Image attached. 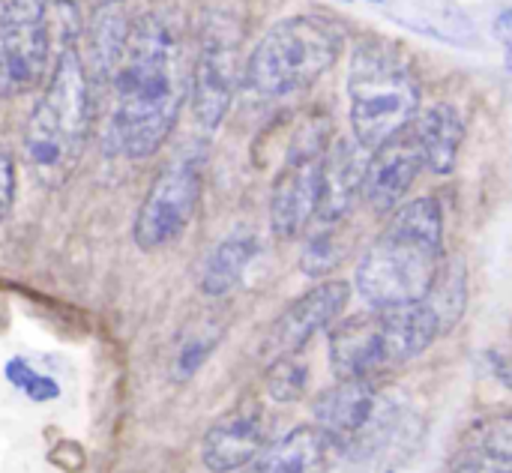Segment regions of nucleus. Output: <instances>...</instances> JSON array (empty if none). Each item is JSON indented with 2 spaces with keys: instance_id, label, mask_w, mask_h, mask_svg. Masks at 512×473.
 I'll use <instances>...</instances> for the list:
<instances>
[{
  "instance_id": "obj_2",
  "label": "nucleus",
  "mask_w": 512,
  "mask_h": 473,
  "mask_svg": "<svg viewBox=\"0 0 512 473\" xmlns=\"http://www.w3.org/2000/svg\"><path fill=\"white\" fill-rule=\"evenodd\" d=\"M444 267V210L423 195L390 213L381 237L357 264L354 285L372 309L426 300Z\"/></svg>"
},
{
  "instance_id": "obj_22",
  "label": "nucleus",
  "mask_w": 512,
  "mask_h": 473,
  "mask_svg": "<svg viewBox=\"0 0 512 473\" xmlns=\"http://www.w3.org/2000/svg\"><path fill=\"white\" fill-rule=\"evenodd\" d=\"M6 378H9L12 387H18V390H21L30 402H36V405L51 402V399L60 396V384H57L54 378H48V375L33 372V366H30L24 357H12V360L6 363Z\"/></svg>"
},
{
  "instance_id": "obj_11",
  "label": "nucleus",
  "mask_w": 512,
  "mask_h": 473,
  "mask_svg": "<svg viewBox=\"0 0 512 473\" xmlns=\"http://www.w3.org/2000/svg\"><path fill=\"white\" fill-rule=\"evenodd\" d=\"M201 198V162L192 156H180L162 168L144 195L135 216V243L144 252H156L180 240L189 228Z\"/></svg>"
},
{
  "instance_id": "obj_15",
  "label": "nucleus",
  "mask_w": 512,
  "mask_h": 473,
  "mask_svg": "<svg viewBox=\"0 0 512 473\" xmlns=\"http://www.w3.org/2000/svg\"><path fill=\"white\" fill-rule=\"evenodd\" d=\"M369 153L354 138H339L327 147L321 168V198L315 219L321 225H342L363 192Z\"/></svg>"
},
{
  "instance_id": "obj_25",
  "label": "nucleus",
  "mask_w": 512,
  "mask_h": 473,
  "mask_svg": "<svg viewBox=\"0 0 512 473\" xmlns=\"http://www.w3.org/2000/svg\"><path fill=\"white\" fill-rule=\"evenodd\" d=\"M453 473H512V462L507 459H471L465 465H459Z\"/></svg>"
},
{
  "instance_id": "obj_23",
  "label": "nucleus",
  "mask_w": 512,
  "mask_h": 473,
  "mask_svg": "<svg viewBox=\"0 0 512 473\" xmlns=\"http://www.w3.org/2000/svg\"><path fill=\"white\" fill-rule=\"evenodd\" d=\"M15 204V159L9 156V150L0 147V222L9 216Z\"/></svg>"
},
{
  "instance_id": "obj_27",
  "label": "nucleus",
  "mask_w": 512,
  "mask_h": 473,
  "mask_svg": "<svg viewBox=\"0 0 512 473\" xmlns=\"http://www.w3.org/2000/svg\"><path fill=\"white\" fill-rule=\"evenodd\" d=\"M240 473H276V471H273V468H270V465H267V462H264V459L258 456V459L252 462V465H246V468H243Z\"/></svg>"
},
{
  "instance_id": "obj_13",
  "label": "nucleus",
  "mask_w": 512,
  "mask_h": 473,
  "mask_svg": "<svg viewBox=\"0 0 512 473\" xmlns=\"http://www.w3.org/2000/svg\"><path fill=\"white\" fill-rule=\"evenodd\" d=\"M267 447V420L258 405H237L222 414L201 441V462L210 473L243 471Z\"/></svg>"
},
{
  "instance_id": "obj_10",
  "label": "nucleus",
  "mask_w": 512,
  "mask_h": 473,
  "mask_svg": "<svg viewBox=\"0 0 512 473\" xmlns=\"http://www.w3.org/2000/svg\"><path fill=\"white\" fill-rule=\"evenodd\" d=\"M51 33L39 0H3L0 6V99L24 96L48 78Z\"/></svg>"
},
{
  "instance_id": "obj_3",
  "label": "nucleus",
  "mask_w": 512,
  "mask_h": 473,
  "mask_svg": "<svg viewBox=\"0 0 512 473\" xmlns=\"http://www.w3.org/2000/svg\"><path fill=\"white\" fill-rule=\"evenodd\" d=\"M348 114L351 138L375 153L390 138H396L420 114V75L396 39L363 36L351 48L348 60Z\"/></svg>"
},
{
  "instance_id": "obj_19",
  "label": "nucleus",
  "mask_w": 512,
  "mask_h": 473,
  "mask_svg": "<svg viewBox=\"0 0 512 473\" xmlns=\"http://www.w3.org/2000/svg\"><path fill=\"white\" fill-rule=\"evenodd\" d=\"M264 387H267V396L273 402H285V405L297 402V399H303V393L309 387V366L297 354L270 360L267 375H264Z\"/></svg>"
},
{
  "instance_id": "obj_8",
  "label": "nucleus",
  "mask_w": 512,
  "mask_h": 473,
  "mask_svg": "<svg viewBox=\"0 0 512 473\" xmlns=\"http://www.w3.org/2000/svg\"><path fill=\"white\" fill-rule=\"evenodd\" d=\"M243 33L228 12H210L201 24L198 51L189 72V105L192 117L204 132H216L231 111L237 93V51Z\"/></svg>"
},
{
  "instance_id": "obj_24",
  "label": "nucleus",
  "mask_w": 512,
  "mask_h": 473,
  "mask_svg": "<svg viewBox=\"0 0 512 473\" xmlns=\"http://www.w3.org/2000/svg\"><path fill=\"white\" fill-rule=\"evenodd\" d=\"M495 39L504 45V69L512 75V6L498 12L495 18Z\"/></svg>"
},
{
  "instance_id": "obj_29",
  "label": "nucleus",
  "mask_w": 512,
  "mask_h": 473,
  "mask_svg": "<svg viewBox=\"0 0 512 473\" xmlns=\"http://www.w3.org/2000/svg\"><path fill=\"white\" fill-rule=\"evenodd\" d=\"M0 6H3V0H0Z\"/></svg>"
},
{
  "instance_id": "obj_28",
  "label": "nucleus",
  "mask_w": 512,
  "mask_h": 473,
  "mask_svg": "<svg viewBox=\"0 0 512 473\" xmlns=\"http://www.w3.org/2000/svg\"><path fill=\"white\" fill-rule=\"evenodd\" d=\"M348 3H354V0H348ZM363 3H387V0H363Z\"/></svg>"
},
{
  "instance_id": "obj_21",
  "label": "nucleus",
  "mask_w": 512,
  "mask_h": 473,
  "mask_svg": "<svg viewBox=\"0 0 512 473\" xmlns=\"http://www.w3.org/2000/svg\"><path fill=\"white\" fill-rule=\"evenodd\" d=\"M468 447L486 459H507L512 462V414L483 420L471 429Z\"/></svg>"
},
{
  "instance_id": "obj_5",
  "label": "nucleus",
  "mask_w": 512,
  "mask_h": 473,
  "mask_svg": "<svg viewBox=\"0 0 512 473\" xmlns=\"http://www.w3.org/2000/svg\"><path fill=\"white\" fill-rule=\"evenodd\" d=\"M441 333L444 324L426 300L369 309L336 321L330 330V366L339 381H378L429 351Z\"/></svg>"
},
{
  "instance_id": "obj_20",
  "label": "nucleus",
  "mask_w": 512,
  "mask_h": 473,
  "mask_svg": "<svg viewBox=\"0 0 512 473\" xmlns=\"http://www.w3.org/2000/svg\"><path fill=\"white\" fill-rule=\"evenodd\" d=\"M339 225H321L303 246V258L300 267L306 276H327L330 270H336L345 258V243L336 234Z\"/></svg>"
},
{
  "instance_id": "obj_18",
  "label": "nucleus",
  "mask_w": 512,
  "mask_h": 473,
  "mask_svg": "<svg viewBox=\"0 0 512 473\" xmlns=\"http://www.w3.org/2000/svg\"><path fill=\"white\" fill-rule=\"evenodd\" d=\"M255 255H258L255 234L237 231V234L225 237L210 252V258L204 261V270H201V294H207V297H225V294H231L243 282V276H246L249 264L255 261Z\"/></svg>"
},
{
  "instance_id": "obj_17",
  "label": "nucleus",
  "mask_w": 512,
  "mask_h": 473,
  "mask_svg": "<svg viewBox=\"0 0 512 473\" xmlns=\"http://www.w3.org/2000/svg\"><path fill=\"white\" fill-rule=\"evenodd\" d=\"M411 138L417 141L423 162L432 174H450L459 159V147L465 138V123L453 105H432L420 111L408 123Z\"/></svg>"
},
{
  "instance_id": "obj_4",
  "label": "nucleus",
  "mask_w": 512,
  "mask_h": 473,
  "mask_svg": "<svg viewBox=\"0 0 512 473\" xmlns=\"http://www.w3.org/2000/svg\"><path fill=\"white\" fill-rule=\"evenodd\" d=\"M93 120L90 78L75 39H66L51 63L45 90L24 126V150L45 186H60L78 165Z\"/></svg>"
},
{
  "instance_id": "obj_12",
  "label": "nucleus",
  "mask_w": 512,
  "mask_h": 473,
  "mask_svg": "<svg viewBox=\"0 0 512 473\" xmlns=\"http://www.w3.org/2000/svg\"><path fill=\"white\" fill-rule=\"evenodd\" d=\"M351 300V285L342 279H327L315 288H309L303 297H297L267 330L264 339V357L279 360V357H294L300 354L321 330L333 327L339 315L345 312Z\"/></svg>"
},
{
  "instance_id": "obj_7",
  "label": "nucleus",
  "mask_w": 512,
  "mask_h": 473,
  "mask_svg": "<svg viewBox=\"0 0 512 473\" xmlns=\"http://www.w3.org/2000/svg\"><path fill=\"white\" fill-rule=\"evenodd\" d=\"M312 414L315 426L336 438L342 456L366 459L396 435L405 402L378 381H339L315 399Z\"/></svg>"
},
{
  "instance_id": "obj_1",
  "label": "nucleus",
  "mask_w": 512,
  "mask_h": 473,
  "mask_svg": "<svg viewBox=\"0 0 512 473\" xmlns=\"http://www.w3.org/2000/svg\"><path fill=\"white\" fill-rule=\"evenodd\" d=\"M111 75V144L126 159H150L174 132L189 99L183 24L168 6L129 15Z\"/></svg>"
},
{
  "instance_id": "obj_6",
  "label": "nucleus",
  "mask_w": 512,
  "mask_h": 473,
  "mask_svg": "<svg viewBox=\"0 0 512 473\" xmlns=\"http://www.w3.org/2000/svg\"><path fill=\"white\" fill-rule=\"evenodd\" d=\"M342 27L318 12L276 21L246 63V84L267 99L294 96L330 72L342 54Z\"/></svg>"
},
{
  "instance_id": "obj_16",
  "label": "nucleus",
  "mask_w": 512,
  "mask_h": 473,
  "mask_svg": "<svg viewBox=\"0 0 512 473\" xmlns=\"http://www.w3.org/2000/svg\"><path fill=\"white\" fill-rule=\"evenodd\" d=\"M339 456L342 447L321 426H297L261 453L276 473H330Z\"/></svg>"
},
{
  "instance_id": "obj_9",
  "label": "nucleus",
  "mask_w": 512,
  "mask_h": 473,
  "mask_svg": "<svg viewBox=\"0 0 512 473\" xmlns=\"http://www.w3.org/2000/svg\"><path fill=\"white\" fill-rule=\"evenodd\" d=\"M327 147V129L321 123H309L297 132L270 192V228L276 237L294 240L315 219Z\"/></svg>"
},
{
  "instance_id": "obj_30",
  "label": "nucleus",
  "mask_w": 512,
  "mask_h": 473,
  "mask_svg": "<svg viewBox=\"0 0 512 473\" xmlns=\"http://www.w3.org/2000/svg\"><path fill=\"white\" fill-rule=\"evenodd\" d=\"M387 473H393V471H387Z\"/></svg>"
},
{
  "instance_id": "obj_26",
  "label": "nucleus",
  "mask_w": 512,
  "mask_h": 473,
  "mask_svg": "<svg viewBox=\"0 0 512 473\" xmlns=\"http://www.w3.org/2000/svg\"><path fill=\"white\" fill-rule=\"evenodd\" d=\"M489 363H492V369H495V375H498V381L507 387L512 393V360L510 357H489Z\"/></svg>"
},
{
  "instance_id": "obj_14",
  "label": "nucleus",
  "mask_w": 512,
  "mask_h": 473,
  "mask_svg": "<svg viewBox=\"0 0 512 473\" xmlns=\"http://www.w3.org/2000/svg\"><path fill=\"white\" fill-rule=\"evenodd\" d=\"M423 168H426L423 153L405 126L396 138H390L384 147L369 153V165H366L360 195L375 213H381V216L393 213L405 201V195L411 192V186Z\"/></svg>"
}]
</instances>
